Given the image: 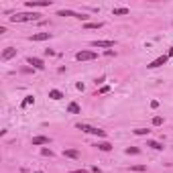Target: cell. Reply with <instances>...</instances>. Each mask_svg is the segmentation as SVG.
I'll use <instances>...</instances> for the list:
<instances>
[{"instance_id": "1", "label": "cell", "mask_w": 173, "mask_h": 173, "mask_svg": "<svg viewBox=\"0 0 173 173\" xmlns=\"http://www.w3.org/2000/svg\"><path fill=\"white\" fill-rule=\"evenodd\" d=\"M39 12H16V14H12L8 16L10 18V23H29V21H39Z\"/></svg>"}, {"instance_id": "2", "label": "cell", "mask_w": 173, "mask_h": 173, "mask_svg": "<svg viewBox=\"0 0 173 173\" xmlns=\"http://www.w3.org/2000/svg\"><path fill=\"white\" fill-rule=\"evenodd\" d=\"M75 128H78V130H84V132H88V135H96V137H102V138L106 137V130L96 128V126H90V124H84V122H78Z\"/></svg>"}, {"instance_id": "3", "label": "cell", "mask_w": 173, "mask_h": 173, "mask_svg": "<svg viewBox=\"0 0 173 173\" xmlns=\"http://www.w3.org/2000/svg\"><path fill=\"white\" fill-rule=\"evenodd\" d=\"M96 57H98V53H96V51H88V49L75 53V59H78V61H94Z\"/></svg>"}, {"instance_id": "4", "label": "cell", "mask_w": 173, "mask_h": 173, "mask_svg": "<svg viewBox=\"0 0 173 173\" xmlns=\"http://www.w3.org/2000/svg\"><path fill=\"white\" fill-rule=\"evenodd\" d=\"M53 2L51 0H33V2H27L24 6L27 8H45V6H51Z\"/></svg>"}, {"instance_id": "5", "label": "cell", "mask_w": 173, "mask_h": 173, "mask_svg": "<svg viewBox=\"0 0 173 173\" xmlns=\"http://www.w3.org/2000/svg\"><path fill=\"white\" fill-rule=\"evenodd\" d=\"M167 61H169V57H167V55H161V57H157L155 61H151L147 67H149V69H157V67H161V65H165Z\"/></svg>"}, {"instance_id": "6", "label": "cell", "mask_w": 173, "mask_h": 173, "mask_svg": "<svg viewBox=\"0 0 173 173\" xmlns=\"http://www.w3.org/2000/svg\"><path fill=\"white\" fill-rule=\"evenodd\" d=\"M27 63L33 65L35 69H45V63H43V59H41V57H33V55H31V57L27 59Z\"/></svg>"}, {"instance_id": "7", "label": "cell", "mask_w": 173, "mask_h": 173, "mask_svg": "<svg viewBox=\"0 0 173 173\" xmlns=\"http://www.w3.org/2000/svg\"><path fill=\"white\" fill-rule=\"evenodd\" d=\"M90 45L96 49H110V47H114V41H92Z\"/></svg>"}, {"instance_id": "8", "label": "cell", "mask_w": 173, "mask_h": 173, "mask_svg": "<svg viewBox=\"0 0 173 173\" xmlns=\"http://www.w3.org/2000/svg\"><path fill=\"white\" fill-rule=\"evenodd\" d=\"M14 55H16V49H14V47H6V49L2 51L0 59H2V61H8V59H12Z\"/></svg>"}, {"instance_id": "9", "label": "cell", "mask_w": 173, "mask_h": 173, "mask_svg": "<svg viewBox=\"0 0 173 173\" xmlns=\"http://www.w3.org/2000/svg\"><path fill=\"white\" fill-rule=\"evenodd\" d=\"M31 41H35V43H39V41H47V39H51V33H35L29 37Z\"/></svg>"}, {"instance_id": "10", "label": "cell", "mask_w": 173, "mask_h": 173, "mask_svg": "<svg viewBox=\"0 0 173 173\" xmlns=\"http://www.w3.org/2000/svg\"><path fill=\"white\" fill-rule=\"evenodd\" d=\"M49 143H51V138H49V137H43V135L33 137V145H35V147H39V145H49Z\"/></svg>"}, {"instance_id": "11", "label": "cell", "mask_w": 173, "mask_h": 173, "mask_svg": "<svg viewBox=\"0 0 173 173\" xmlns=\"http://www.w3.org/2000/svg\"><path fill=\"white\" fill-rule=\"evenodd\" d=\"M63 155L69 157V159H80V157H81L78 149H65V151H63Z\"/></svg>"}, {"instance_id": "12", "label": "cell", "mask_w": 173, "mask_h": 173, "mask_svg": "<svg viewBox=\"0 0 173 173\" xmlns=\"http://www.w3.org/2000/svg\"><path fill=\"white\" fill-rule=\"evenodd\" d=\"M96 147L102 151V153H108V151H112V145H110L108 140H100V143H96Z\"/></svg>"}, {"instance_id": "13", "label": "cell", "mask_w": 173, "mask_h": 173, "mask_svg": "<svg viewBox=\"0 0 173 173\" xmlns=\"http://www.w3.org/2000/svg\"><path fill=\"white\" fill-rule=\"evenodd\" d=\"M67 112H69V114H80V112H81L80 104H78V102H71V104L67 106Z\"/></svg>"}, {"instance_id": "14", "label": "cell", "mask_w": 173, "mask_h": 173, "mask_svg": "<svg viewBox=\"0 0 173 173\" xmlns=\"http://www.w3.org/2000/svg\"><path fill=\"white\" fill-rule=\"evenodd\" d=\"M128 8L126 6H118V8H112V14H114V16H124V14H128Z\"/></svg>"}, {"instance_id": "15", "label": "cell", "mask_w": 173, "mask_h": 173, "mask_svg": "<svg viewBox=\"0 0 173 173\" xmlns=\"http://www.w3.org/2000/svg\"><path fill=\"white\" fill-rule=\"evenodd\" d=\"M57 16H73V18H78L80 16V12H73V10H67V8H63V10L57 12Z\"/></svg>"}, {"instance_id": "16", "label": "cell", "mask_w": 173, "mask_h": 173, "mask_svg": "<svg viewBox=\"0 0 173 173\" xmlns=\"http://www.w3.org/2000/svg\"><path fill=\"white\" fill-rule=\"evenodd\" d=\"M147 147H151V149H155V151H163V145L159 140H147Z\"/></svg>"}, {"instance_id": "17", "label": "cell", "mask_w": 173, "mask_h": 173, "mask_svg": "<svg viewBox=\"0 0 173 173\" xmlns=\"http://www.w3.org/2000/svg\"><path fill=\"white\" fill-rule=\"evenodd\" d=\"M49 98H51V100H61V98H63V92H59V90H49Z\"/></svg>"}, {"instance_id": "18", "label": "cell", "mask_w": 173, "mask_h": 173, "mask_svg": "<svg viewBox=\"0 0 173 173\" xmlns=\"http://www.w3.org/2000/svg\"><path fill=\"white\" fill-rule=\"evenodd\" d=\"M128 171H147V165H130Z\"/></svg>"}, {"instance_id": "19", "label": "cell", "mask_w": 173, "mask_h": 173, "mask_svg": "<svg viewBox=\"0 0 173 173\" xmlns=\"http://www.w3.org/2000/svg\"><path fill=\"white\" fill-rule=\"evenodd\" d=\"M104 27V23H100V21H98V23H86V29H102Z\"/></svg>"}, {"instance_id": "20", "label": "cell", "mask_w": 173, "mask_h": 173, "mask_svg": "<svg viewBox=\"0 0 173 173\" xmlns=\"http://www.w3.org/2000/svg\"><path fill=\"white\" fill-rule=\"evenodd\" d=\"M151 130L149 128H135V135H138V137H145V135H149Z\"/></svg>"}, {"instance_id": "21", "label": "cell", "mask_w": 173, "mask_h": 173, "mask_svg": "<svg viewBox=\"0 0 173 173\" xmlns=\"http://www.w3.org/2000/svg\"><path fill=\"white\" fill-rule=\"evenodd\" d=\"M31 104H35V98H33V96H27V98L23 100V108H27V106H31Z\"/></svg>"}, {"instance_id": "22", "label": "cell", "mask_w": 173, "mask_h": 173, "mask_svg": "<svg viewBox=\"0 0 173 173\" xmlns=\"http://www.w3.org/2000/svg\"><path fill=\"white\" fill-rule=\"evenodd\" d=\"M138 153H140L138 147H128V149H126V155H138Z\"/></svg>"}, {"instance_id": "23", "label": "cell", "mask_w": 173, "mask_h": 173, "mask_svg": "<svg viewBox=\"0 0 173 173\" xmlns=\"http://www.w3.org/2000/svg\"><path fill=\"white\" fill-rule=\"evenodd\" d=\"M41 155H43V157H53V151L47 149V147H43V149H41Z\"/></svg>"}, {"instance_id": "24", "label": "cell", "mask_w": 173, "mask_h": 173, "mask_svg": "<svg viewBox=\"0 0 173 173\" xmlns=\"http://www.w3.org/2000/svg\"><path fill=\"white\" fill-rule=\"evenodd\" d=\"M161 124H163L161 116H153V126H161Z\"/></svg>"}, {"instance_id": "25", "label": "cell", "mask_w": 173, "mask_h": 173, "mask_svg": "<svg viewBox=\"0 0 173 173\" xmlns=\"http://www.w3.org/2000/svg\"><path fill=\"white\" fill-rule=\"evenodd\" d=\"M110 92V86H102V88H100V94H108Z\"/></svg>"}, {"instance_id": "26", "label": "cell", "mask_w": 173, "mask_h": 173, "mask_svg": "<svg viewBox=\"0 0 173 173\" xmlns=\"http://www.w3.org/2000/svg\"><path fill=\"white\" fill-rule=\"evenodd\" d=\"M45 55H47V57H51V55H55V51H53V49H45Z\"/></svg>"}, {"instance_id": "27", "label": "cell", "mask_w": 173, "mask_h": 173, "mask_svg": "<svg viewBox=\"0 0 173 173\" xmlns=\"http://www.w3.org/2000/svg\"><path fill=\"white\" fill-rule=\"evenodd\" d=\"M73 173H92V171H88V169H75Z\"/></svg>"}, {"instance_id": "28", "label": "cell", "mask_w": 173, "mask_h": 173, "mask_svg": "<svg viewBox=\"0 0 173 173\" xmlns=\"http://www.w3.org/2000/svg\"><path fill=\"white\" fill-rule=\"evenodd\" d=\"M167 57H173V47H169V53H167Z\"/></svg>"}, {"instance_id": "29", "label": "cell", "mask_w": 173, "mask_h": 173, "mask_svg": "<svg viewBox=\"0 0 173 173\" xmlns=\"http://www.w3.org/2000/svg\"><path fill=\"white\" fill-rule=\"evenodd\" d=\"M35 173H43V171H35Z\"/></svg>"}]
</instances>
